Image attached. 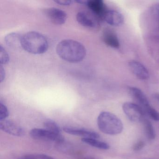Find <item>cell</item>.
Masks as SVG:
<instances>
[{
  "label": "cell",
  "mask_w": 159,
  "mask_h": 159,
  "mask_svg": "<svg viewBox=\"0 0 159 159\" xmlns=\"http://www.w3.org/2000/svg\"><path fill=\"white\" fill-rule=\"evenodd\" d=\"M56 52L61 59L72 63L83 61L86 54L85 47L82 43L71 39L60 42L57 46Z\"/></svg>",
  "instance_id": "obj_1"
},
{
  "label": "cell",
  "mask_w": 159,
  "mask_h": 159,
  "mask_svg": "<svg viewBox=\"0 0 159 159\" xmlns=\"http://www.w3.org/2000/svg\"><path fill=\"white\" fill-rule=\"evenodd\" d=\"M22 47L33 54H41L47 51L48 43L46 38L41 33L30 31L22 37Z\"/></svg>",
  "instance_id": "obj_2"
},
{
  "label": "cell",
  "mask_w": 159,
  "mask_h": 159,
  "mask_svg": "<svg viewBox=\"0 0 159 159\" xmlns=\"http://www.w3.org/2000/svg\"><path fill=\"white\" fill-rule=\"evenodd\" d=\"M98 125L99 130L104 134L111 135L119 134L123 130L121 120L115 114L103 111L98 115Z\"/></svg>",
  "instance_id": "obj_3"
},
{
  "label": "cell",
  "mask_w": 159,
  "mask_h": 159,
  "mask_svg": "<svg viewBox=\"0 0 159 159\" xmlns=\"http://www.w3.org/2000/svg\"><path fill=\"white\" fill-rule=\"evenodd\" d=\"M124 112L131 121L142 122L146 118L145 112L142 108L137 104L132 102H125L122 106Z\"/></svg>",
  "instance_id": "obj_4"
},
{
  "label": "cell",
  "mask_w": 159,
  "mask_h": 159,
  "mask_svg": "<svg viewBox=\"0 0 159 159\" xmlns=\"http://www.w3.org/2000/svg\"><path fill=\"white\" fill-rule=\"evenodd\" d=\"M30 137L37 140H50L58 143L65 141V139L61 134L53 133L46 129L34 128L30 132Z\"/></svg>",
  "instance_id": "obj_5"
},
{
  "label": "cell",
  "mask_w": 159,
  "mask_h": 159,
  "mask_svg": "<svg viewBox=\"0 0 159 159\" xmlns=\"http://www.w3.org/2000/svg\"><path fill=\"white\" fill-rule=\"evenodd\" d=\"M76 19L80 25L88 28L95 29L99 25L100 19L90 11L79 12L76 16Z\"/></svg>",
  "instance_id": "obj_6"
},
{
  "label": "cell",
  "mask_w": 159,
  "mask_h": 159,
  "mask_svg": "<svg viewBox=\"0 0 159 159\" xmlns=\"http://www.w3.org/2000/svg\"><path fill=\"white\" fill-rule=\"evenodd\" d=\"M0 128L3 132L15 136L22 137L25 135L24 128L11 120H0Z\"/></svg>",
  "instance_id": "obj_7"
},
{
  "label": "cell",
  "mask_w": 159,
  "mask_h": 159,
  "mask_svg": "<svg viewBox=\"0 0 159 159\" xmlns=\"http://www.w3.org/2000/svg\"><path fill=\"white\" fill-rule=\"evenodd\" d=\"M45 14L48 19L56 25H63L67 20V15L64 11L55 8L46 9Z\"/></svg>",
  "instance_id": "obj_8"
},
{
  "label": "cell",
  "mask_w": 159,
  "mask_h": 159,
  "mask_svg": "<svg viewBox=\"0 0 159 159\" xmlns=\"http://www.w3.org/2000/svg\"><path fill=\"white\" fill-rule=\"evenodd\" d=\"M86 5L90 11L96 16L100 20H103L104 15L108 10L104 2L101 0L88 1Z\"/></svg>",
  "instance_id": "obj_9"
},
{
  "label": "cell",
  "mask_w": 159,
  "mask_h": 159,
  "mask_svg": "<svg viewBox=\"0 0 159 159\" xmlns=\"http://www.w3.org/2000/svg\"><path fill=\"white\" fill-rule=\"evenodd\" d=\"M103 20L110 25L120 26L124 22V17L122 14L114 10H107L103 17Z\"/></svg>",
  "instance_id": "obj_10"
},
{
  "label": "cell",
  "mask_w": 159,
  "mask_h": 159,
  "mask_svg": "<svg viewBox=\"0 0 159 159\" xmlns=\"http://www.w3.org/2000/svg\"><path fill=\"white\" fill-rule=\"evenodd\" d=\"M129 66L133 73L139 80H147L149 78L148 70L141 63L132 60L129 62Z\"/></svg>",
  "instance_id": "obj_11"
},
{
  "label": "cell",
  "mask_w": 159,
  "mask_h": 159,
  "mask_svg": "<svg viewBox=\"0 0 159 159\" xmlns=\"http://www.w3.org/2000/svg\"><path fill=\"white\" fill-rule=\"evenodd\" d=\"M128 90L130 94L137 101L143 110H145L151 106L146 95L139 88L134 86H130Z\"/></svg>",
  "instance_id": "obj_12"
},
{
  "label": "cell",
  "mask_w": 159,
  "mask_h": 159,
  "mask_svg": "<svg viewBox=\"0 0 159 159\" xmlns=\"http://www.w3.org/2000/svg\"><path fill=\"white\" fill-rule=\"evenodd\" d=\"M64 131L67 134L74 135L83 137V138L98 139L100 136L98 133L83 128L74 127H64Z\"/></svg>",
  "instance_id": "obj_13"
},
{
  "label": "cell",
  "mask_w": 159,
  "mask_h": 159,
  "mask_svg": "<svg viewBox=\"0 0 159 159\" xmlns=\"http://www.w3.org/2000/svg\"><path fill=\"white\" fill-rule=\"evenodd\" d=\"M103 40L109 47L118 49L120 46V41L116 33L111 29H106L103 33Z\"/></svg>",
  "instance_id": "obj_14"
},
{
  "label": "cell",
  "mask_w": 159,
  "mask_h": 159,
  "mask_svg": "<svg viewBox=\"0 0 159 159\" xmlns=\"http://www.w3.org/2000/svg\"><path fill=\"white\" fill-rule=\"evenodd\" d=\"M23 36L16 33H11L7 35L4 40L7 46L11 49H20L22 47V39Z\"/></svg>",
  "instance_id": "obj_15"
},
{
  "label": "cell",
  "mask_w": 159,
  "mask_h": 159,
  "mask_svg": "<svg viewBox=\"0 0 159 159\" xmlns=\"http://www.w3.org/2000/svg\"><path fill=\"white\" fill-rule=\"evenodd\" d=\"M82 141L92 147L102 150H108L110 146L107 143L98 140L97 139L82 138Z\"/></svg>",
  "instance_id": "obj_16"
},
{
  "label": "cell",
  "mask_w": 159,
  "mask_h": 159,
  "mask_svg": "<svg viewBox=\"0 0 159 159\" xmlns=\"http://www.w3.org/2000/svg\"><path fill=\"white\" fill-rule=\"evenodd\" d=\"M142 122L144 125L145 133L148 139L149 140L154 139L155 138L156 134L152 123L147 118H145Z\"/></svg>",
  "instance_id": "obj_17"
},
{
  "label": "cell",
  "mask_w": 159,
  "mask_h": 159,
  "mask_svg": "<svg viewBox=\"0 0 159 159\" xmlns=\"http://www.w3.org/2000/svg\"><path fill=\"white\" fill-rule=\"evenodd\" d=\"M44 129H47L53 133L57 134H61V130L58 125L51 120H48L44 121L43 123Z\"/></svg>",
  "instance_id": "obj_18"
},
{
  "label": "cell",
  "mask_w": 159,
  "mask_h": 159,
  "mask_svg": "<svg viewBox=\"0 0 159 159\" xmlns=\"http://www.w3.org/2000/svg\"><path fill=\"white\" fill-rule=\"evenodd\" d=\"M150 13L155 25L159 30V3L155 4L152 7Z\"/></svg>",
  "instance_id": "obj_19"
},
{
  "label": "cell",
  "mask_w": 159,
  "mask_h": 159,
  "mask_svg": "<svg viewBox=\"0 0 159 159\" xmlns=\"http://www.w3.org/2000/svg\"><path fill=\"white\" fill-rule=\"evenodd\" d=\"M146 115H148L151 119L153 120L159 121V113L151 106L147 108L144 110Z\"/></svg>",
  "instance_id": "obj_20"
},
{
  "label": "cell",
  "mask_w": 159,
  "mask_h": 159,
  "mask_svg": "<svg viewBox=\"0 0 159 159\" xmlns=\"http://www.w3.org/2000/svg\"><path fill=\"white\" fill-rule=\"evenodd\" d=\"M10 61V57L7 51L2 45L0 46V61L2 66L8 64Z\"/></svg>",
  "instance_id": "obj_21"
},
{
  "label": "cell",
  "mask_w": 159,
  "mask_h": 159,
  "mask_svg": "<svg viewBox=\"0 0 159 159\" xmlns=\"http://www.w3.org/2000/svg\"><path fill=\"white\" fill-rule=\"evenodd\" d=\"M9 112L8 108L2 102L0 103V120H6L9 117Z\"/></svg>",
  "instance_id": "obj_22"
},
{
  "label": "cell",
  "mask_w": 159,
  "mask_h": 159,
  "mask_svg": "<svg viewBox=\"0 0 159 159\" xmlns=\"http://www.w3.org/2000/svg\"><path fill=\"white\" fill-rule=\"evenodd\" d=\"M153 38L151 39V45L153 47V49H152L153 52H155L156 54L159 55V37Z\"/></svg>",
  "instance_id": "obj_23"
},
{
  "label": "cell",
  "mask_w": 159,
  "mask_h": 159,
  "mask_svg": "<svg viewBox=\"0 0 159 159\" xmlns=\"http://www.w3.org/2000/svg\"><path fill=\"white\" fill-rule=\"evenodd\" d=\"M31 159H55L52 156L43 154H30Z\"/></svg>",
  "instance_id": "obj_24"
},
{
  "label": "cell",
  "mask_w": 159,
  "mask_h": 159,
  "mask_svg": "<svg viewBox=\"0 0 159 159\" xmlns=\"http://www.w3.org/2000/svg\"><path fill=\"white\" fill-rule=\"evenodd\" d=\"M145 143L142 141H139L137 142L133 147L134 150L135 151H138L142 149L145 147Z\"/></svg>",
  "instance_id": "obj_25"
},
{
  "label": "cell",
  "mask_w": 159,
  "mask_h": 159,
  "mask_svg": "<svg viewBox=\"0 0 159 159\" xmlns=\"http://www.w3.org/2000/svg\"><path fill=\"white\" fill-rule=\"evenodd\" d=\"M55 2L58 3L59 5L67 6V5H70L71 4V3L73 2V1H60V0H59V1H55Z\"/></svg>",
  "instance_id": "obj_26"
},
{
  "label": "cell",
  "mask_w": 159,
  "mask_h": 159,
  "mask_svg": "<svg viewBox=\"0 0 159 159\" xmlns=\"http://www.w3.org/2000/svg\"><path fill=\"white\" fill-rule=\"evenodd\" d=\"M0 70H1V72H0V74H1V76H0V79H1V82H2L3 81V80L5 79V70H4V69L3 68L2 66H1V69H0Z\"/></svg>",
  "instance_id": "obj_27"
},
{
  "label": "cell",
  "mask_w": 159,
  "mask_h": 159,
  "mask_svg": "<svg viewBox=\"0 0 159 159\" xmlns=\"http://www.w3.org/2000/svg\"><path fill=\"white\" fill-rule=\"evenodd\" d=\"M79 159H95V158H93V157H80L78 158Z\"/></svg>",
  "instance_id": "obj_28"
},
{
  "label": "cell",
  "mask_w": 159,
  "mask_h": 159,
  "mask_svg": "<svg viewBox=\"0 0 159 159\" xmlns=\"http://www.w3.org/2000/svg\"><path fill=\"white\" fill-rule=\"evenodd\" d=\"M154 97L159 102V93L154 94Z\"/></svg>",
  "instance_id": "obj_29"
}]
</instances>
